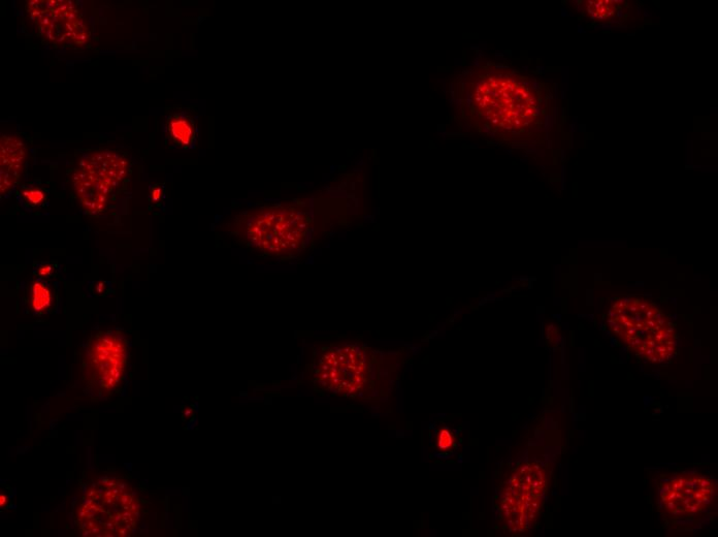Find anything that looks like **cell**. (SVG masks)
Returning <instances> with one entry per match:
<instances>
[{
	"label": "cell",
	"mask_w": 718,
	"mask_h": 537,
	"mask_svg": "<svg viewBox=\"0 0 718 537\" xmlns=\"http://www.w3.org/2000/svg\"><path fill=\"white\" fill-rule=\"evenodd\" d=\"M27 148L24 141L14 135H5L0 140V189L7 195L20 181L26 163Z\"/></svg>",
	"instance_id": "cell-9"
},
{
	"label": "cell",
	"mask_w": 718,
	"mask_h": 537,
	"mask_svg": "<svg viewBox=\"0 0 718 537\" xmlns=\"http://www.w3.org/2000/svg\"><path fill=\"white\" fill-rule=\"evenodd\" d=\"M619 12V5L616 2H590L587 5V13L593 18L606 19Z\"/></svg>",
	"instance_id": "cell-13"
},
{
	"label": "cell",
	"mask_w": 718,
	"mask_h": 537,
	"mask_svg": "<svg viewBox=\"0 0 718 537\" xmlns=\"http://www.w3.org/2000/svg\"><path fill=\"white\" fill-rule=\"evenodd\" d=\"M169 139L181 148H189L197 137L194 120L183 113L172 114L166 121Z\"/></svg>",
	"instance_id": "cell-11"
},
{
	"label": "cell",
	"mask_w": 718,
	"mask_h": 537,
	"mask_svg": "<svg viewBox=\"0 0 718 537\" xmlns=\"http://www.w3.org/2000/svg\"><path fill=\"white\" fill-rule=\"evenodd\" d=\"M77 168L101 180L115 193L127 175L128 162L118 152L97 150L84 155Z\"/></svg>",
	"instance_id": "cell-8"
},
{
	"label": "cell",
	"mask_w": 718,
	"mask_h": 537,
	"mask_svg": "<svg viewBox=\"0 0 718 537\" xmlns=\"http://www.w3.org/2000/svg\"><path fill=\"white\" fill-rule=\"evenodd\" d=\"M161 197H162V188L158 187V186H155L154 188H152V191H151L152 202H154V203L158 202L161 199Z\"/></svg>",
	"instance_id": "cell-17"
},
{
	"label": "cell",
	"mask_w": 718,
	"mask_h": 537,
	"mask_svg": "<svg viewBox=\"0 0 718 537\" xmlns=\"http://www.w3.org/2000/svg\"><path fill=\"white\" fill-rule=\"evenodd\" d=\"M657 487L660 512L673 526L698 525L716 508L717 484L699 471L664 473Z\"/></svg>",
	"instance_id": "cell-3"
},
{
	"label": "cell",
	"mask_w": 718,
	"mask_h": 537,
	"mask_svg": "<svg viewBox=\"0 0 718 537\" xmlns=\"http://www.w3.org/2000/svg\"><path fill=\"white\" fill-rule=\"evenodd\" d=\"M54 271L55 267L52 264H43L37 269L36 275L39 278H47L53 275Z\"/></svg>",
	"instance_id": "cell-16"
},
{
	"label": "cell",
	"mask_w": 718,
	"mask_h": 537,
	"mask_svg": "<svg viewBox=\"0 0 718 537\" xmlns=\"http://www.w3.org/2000/svg\"><path fill=\"white\" fill-rule=\"evenodd\" d=\"M21 195L24 202L31 207L41 205L46 199V193L37 187L25 188Z\"/></svg>",
	"instance_id": "cell-14"
},
{
	"label": "cell",
	"mask_w": 718,
	"mask_h": 537,
	"mask_svg": "<svg viewBox=\"0 0 718 537\" xmlns=\"http://www.w3.org/2000/svg\"><path fill=\"white\" fill-rule=\"evenodd\" d=\"M128 364V345L118 331L93 335L83 356L85 384L96 394L114 392L121 385Z\"/></svg>",
	"instance_id": "cell-6"
},
{
	"label": "cell",
	"mask_w": 718,
	"mask_h": 537,
	"mask_svg": "<svg viewBox=\"0 0 718 537\" xmlns=\"http://www.w3.org/2000/svg\"><path fill=\"white\" fill-rule=\"evenodd\" d=\"M76 195L83 209L92 215L103 213L114 192L101 180L77 168L73 175Z\"/></svg>",
	"instance_id": "cell-10"
},
{
	"label": "cell",
	"mask_w": 718,
	"mask_h": 537,
	"mask_svg": "<svg viewBox=\"0 0 718 537\" xmlns=\"http://www.w3.org/2000/svg\"><path fill=\"white\" fill-rule=\"evenodd\" d=\"M453 445V436L448 430H442L438 436V448L442 451L449 450Z\"/></svg>",
	"instance_id": "cell-15"
},
{
	"label": "cell",
	"mask_w": 718,
	"mask_h": 537,
	"mask_svg": "<svg viewBox=\"0 0 718 537\" xmlns=\"http://www.w3.org/2000/svg\"><path fill=\"white\" fill-rule=\"evenodd\" d=\"M608 325L616 336L647 361L663 363L676 352L672 322L648 302L631 299L623 307L614 304L608 312Z\"/></svg>",
	"instance_id": "cell-2"
},
{
	"label": "cell",
	"mask_w": 718,
	"mask_h": 537,
	"mask_svg": "<svg viewBox=\"0 0 718 537\" xmlns=\"http://www.w3.org/2000/svg\"><path fill=\"white\" fill-rule=\"evenodd\" d=\"M547 491L545 469L536 463L517 467L500 493V517L511 533L529 531L537 522Z\"/></svg>",
	"instance_id": "cell-5"
},
{
	"label": "cell",
	"mask_w": 718,
	"mask_h": 537,
	"mask_svg": "<svg viewBox=\"0 0 718 537\" xmlns=\"http://www.w3.org/2000/svg\"><path fill=\"white\" fill-rule=\"evenodd\" d=\"M235 234L247 245L275 258L300 252L312 231V217L302 205H267L240 214Z\"/></svg>",
	"instance_id": "cell-1"
},
{
	"label": "cell",
	"mask_w": 718,
	"mask_h": 537,
	"mask_svg": "<svg viewBox=\"0 0 718 537\" xmlns=\"http://www.w3.org/2000/svg\"><path fill=\"white\" fill-rule=\"evenodd\" d=\"M26 12L40 34L58 46H84L90 40L87 23L69 0H31Z\"/></svg>",
	"instance_id": "cell-7"
},
{
	"label": "cell",
	"mask_w": 718,
	"mask_h": 537,
	"mask_svg": "<svg viewBox=\"0 0 718 537\" xmlns=\"http://www.w3.org/2000/svg\"><path fill=\"white\" fill-rule=\"evenodd\" d=\"M29 304L32 311L42 314L53 305V292L43 281L32 282L29 289Z\"/></svg>",
	"instance_id": "cell-12"
},
{
	"label": "cell",
	"mask_w": 718,
	"mask_h": 537,
	"mask_svg": "<svg viewBox=\"0 0 718 537\" xmlns=\"http://www.w3.org/2000/svg\"><path fill=\"white\" fill-rule=\"evenodd\" d=\"M475 98L484 119L499 130L524 129L537 115L538 102L533 90L516 78H487L478 84Z\"/></svg>",
	"instance_id": "cell-4"
}]
</instances>
